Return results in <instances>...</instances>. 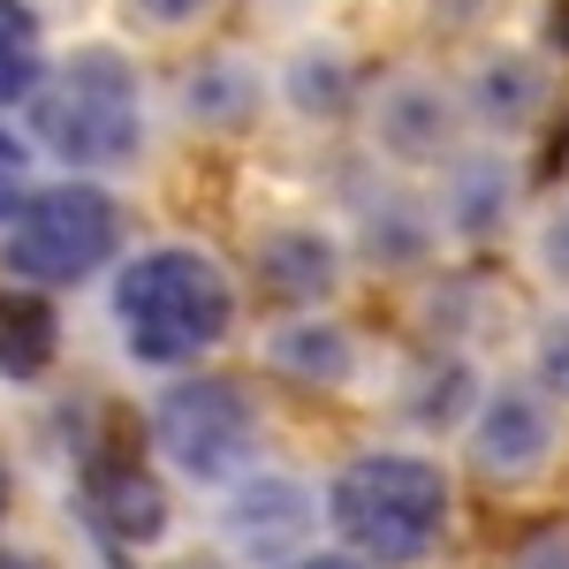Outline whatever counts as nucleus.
Masks as SVG:
<instances>
[{
	"label": "nucleus",
	"instance_id": "1",
	"mask_svg": "<svg viewBox=\"0 0 569 569\" xmlns=\"http://www.w3.org/2000/svg\"><path fill=\"white\" fill-rule=\"evenodd\" d=\"M228 319H236V289L220 259L190 243H160L130 259L114 281V327L137 365H198L228 335Z\"/></svg>",
	"mask_w": 569,
	"mask_h": 569
},
{
	"label": "nucleus",
	"instance_id": "2",
	"mask_svg": "<svg viewBox=\"0 0 569 569\" xmlns=\"http://www.w3.org/2000/svg\"><path fill=\"white\" fill-rule=\"evenodd\" d=\"M327 517L365 562H426L440 547V525H448V479L426 456L372 448V456L342 463Z\"/></svg>",
	"mask_w": 569,
	"mask_h": 569
},
{
	"label": "nucleus",
	"instance_id": "3",
	"mask_svg": "<svg viewBox=\"0 0 569 569\" xmlns=\"http://www.w3.org/2000/svg\"><path fill=\"white\" fill-rule=\"evenodd\" d=\"M31 122L69 168H122L144 144V84L114 46H84L31 91Z\"/></svg>",
	"mask_w": 569,
	"mask_h": 569
},
{
	"label": "nucleus",
	"instance_id": "4",
	"mask_svg": "<svg viewBox=\"0 0 569 569\" xmlns=\"http://www.w3.org/2000/svg\"><path fill=\"white\" fill-rule=\"evenodd\" d=\"M114 243H122V206L84 176L53 182V190H31L8 213V273L23 289L84 281V273H99V266L114 259Z\"/></svg>",
	"mask_w": 569,
	"mask_h": 569
},
{
	"label": "nucleus",
	"instance_id": "5",
	"mask_svg": "<svg viewBox=\"0 0 569 569\" xmlns=\"http://www.w3.org/2000/svg\"><path fill=\"white\" fill-rule=\"evenodd\" d=\"M152 440H160V456L182 479L228 486L259 448V418H251L236 380H176L160 395V410H152Z\"/></svg>",
	"mask_w": 569,
	"mask_h": 569
},
{
	"label": "nucleus",
	"instance_id": "6",
	"mask_svg": "<svg viewBox=\"0 0 569 569\" xmlns=\"http://www.w3.org/2000/svg\"><path fill=\"white\" fill-rule=\"evenodd\" d=\"M220 525H228V539H236L243 555L281 562V555H297V547H305V531L319 525V509H311V493H305L297 479H273V471H259V479H243L236 493H228Z\"/></svg>",
	"mask_w": 569,
	"mask_h": 569
},
{
	"label": "nucleus",
	"instance_id": "7",
	"mask_svg": "<svg viewBox=\"0 0 569 569\" xmlns=\"http://www.w3.org/2000/svg\"><path fill=\"white\" fill-rule=\"evenodd\" d=\"M547 448H555V410L539 395L531 388L486 395L479 426H471V463H479L486 479H525V471L547 463Z\"/></svg>",
	"mask_w": 569,
	"mask_h": 569
},
{
	"label": "nucleus",
	"instance_id": "8",
	"mask_svg": "<svg viewBox=\"0 0 569 569\" xmlns=\"http://www.w3.org/2000/svg\"><path fill=\"white\" fill-rule=\"evenodd\" d=\"M372 130H380V152H388V160H402V168H433L440 152L456 144V107H448V91L426 84V77H395V84L380 91Z\"/></svg>",
	"mask_w": 569,
	"mask_h": 569
},
{
	"label": "nucleus",
	"instance_id": "9",
	"mask_svg": "<svg viewBox=\"0 0 569 569\" xmlns=\"http://www.w3.org/2000/svg\"><path fill=\"white\" fill-rule=\"evenodd\" d=\"M259 273L281 297H327L335 289V243L319 228H281L259 243Z\"/></svg>",
	"mask_w": 569,
	"mask_h": 569
},
{
	"label": "nucleus",
	"instance_id": "10",
	"mask_svg": "<svg viewBox=\"0 0 569 569\" xmlns=\"http://www.w3.org/2000/svg\"><path fill=\"white\" fill-rule=\"evenodd\" d=\"M91 501H99V525L137 539V547L168 531V493L144 479V471H99L91 479Z\"/></svg>",
	"mask_w": 569,
	"mask_h": 569
},
{
	"label": "nucleus",
	"instance_id": "11",
	"mask_svg": "<svg viewBox=\"0 0 569 569\" xmlns=\"http://www.w3.org/2000/svg\"><path fill=\"white\" fill-rule=\"evenodd\" d=\"M53 357V311L39 305V289H0V372L31 380Z\"/></svg>",
	"mask_w": 569,
	"mask_h": 569
},
{
	"label": "nucleus",
	"instance_id": "12",
	"mask_svg": "<svg viewBox=\"0 0 569 569\" xmlns=\"http://www.w3.org/2000/svg\"><path fill=\"white\" fill-rule=\"evenodd\" d=\"M266 357L289 372V380H350V335L342 327H319V319H297V327H281L273 342H266Z\"/></svg>",
	"mask_w": 569,
	"mask_h": 569
},
{
	"label": "nucleus",
	"instance_id": "13",
	"mask_svg": "<svg viewBox=\"0 0 569 569\" xmlns=\"http://www.w3.org/2000/svg\"><path fill=\"white\" fill-rule=\"evenodd\" d=\"M46 77V31L31 16V0H0V107L31 99Z\"/></svg>",
	"mask_w": 569,
	"mask_h": 569
},
{
	"label": "nucleus",
	"instance_id": "14",
	"mask_svg": "<svg viewBox=\"0 0 569 569\" xmlns=\"http://www.w3.org/2000/svg\"><path fill=\"white\" fill-rule=\"evenodd\" d=\"M539 99H547V77L531 69L525 53H493V61L479 69V114H486V122L517 130V122H531Z\"/></svg>",
	"mask_w": 569,
	"mask_h": 569
},
{
	"label": "nucleus",
	"instance_id": "15",
	"mask_svg": "<svg viewBox=\"0 0 569 569\" xmlns=\"http://www.w3.org/2000/svg\"><path fill=\"white\" fill-rule=\"evenodd\" d=\"M289 99H297L305 114H335V107L350 99V61H342V53H305V61L289 69Z\"/></svg>",
	"mask_w": 569,
	"mask_h": 569
},
{
	"label": "nucleus",
	"instance_id": "16",
	"mask_svg": "<svg viewBox=\"0 0 569 569\" xmlns=\"http://www.w3.org/2000/svg\"><path fill=\"white\" fill-rule=\"evenodd\" d=\"M501 198H509L501 160H463V168H456V220H463V228H486Z\"/></svg>",
	"mask_w": 569,
	"mask_h": 569
},
{
	"label": "nucleus",
	"instance_id": "17",
	"mask_svg": "<svg viewBox=\"0 0 569 569\" xmlns=\"http://www.w3.org/2000/svg\"><path fill=\"white\" fill-rule=\"evenodd\" d=\"M243 99H259V91H251L243 69H228V61L206 69V77H190V114H206V122H236V114H243Z\"/></svg>",
	"mask_w": 569,
	"mask_h": 569
},
{
	"label": "nucleus",
	"instance_id": "18",
	"mask_svg": "<svg viewBox=\"0 0 569 569\" xmlns=\"http://www.w3.org/2000/svg\"><path fill=\"white\" fill-rule=\"evenodd\" d=\"M531 365H539V388L569 402V311L539 319V335H531Z\"/></svg>",
	"mask_w": 569,
	"mask_h": 569
},
{
	"label": "nucleus",
	"instance_id": "19",
	"mask_svg": "<svg viewBox=\"0 0 569 569\" xmlns=\"http://www.w3.org/2000/svg\"><path fill=\"white\" fill-rule=\"evenodd\" d=\"M456 395H471V365H463V357H448V365L426 372V388H418V418H426V426H448V418H456Z\"/></svg>",
	"mask_w": 569,
	"mask_h": 569
},
{
	"label": "nucleus",
	"instance_id": "20",
	"mask_svg": "<svg viewBox=\"0 0 569 569\" xmlns=\"http://www.w3.org/2000/svg\"><path fill=\"white\" fill-rule=\"evenodd\" d=\"M539 266H547V273L569 289V198H562L547 220H539Z\"/></svg>",
	"mask_w": 569,
	"mask_h": 569
},
{
	"label": "nucleus",
	"instance_id": "21",
	"mask_svg": "<svg viewBox=\"0 0 569 569\" xmlns=\"http://www.w3.org/2000/svg\"><path fill=\"white\" fill-rule=\"evenodd\" d=\"M23 168H31V160H23V144L0 130V220L16 213V198H23Z\"/></svg>",
	"mask_w": 569,
	"mask_h": 569
},
{
	"label": "nucleus",
	"instance_id": "22",
	"mask_svg": "<svg viewBox=\"0 0 569 569\" xmlns=\"http://www.w3.org/2000/svg\"><path fill=\"white\" fill-rule=\"evenodd\" d=\"M517 569H569V531H539L525 555H517Z\"/></svg>",
	"mask_w": 569,
	"mask_h": 569
},
{
	"label": "nucleus",
	"instance_id": "23",
	"mask_svg": "<svg viewBox=\"0 0 569 569\" xmlns=\"http://www.w3.org/2000/svg\"><path fill=\"white\" fill-rule=\"evenodd\" d=\"M130 8H137V16H152V23H190L206 0H130Z\"/></svg>",
	"mask_w": 569,
	"mask_h": 569
},
{
	"label": "nucleus",
	"instance_id": "24",
	"mask_svg": "<svg viewBox=\"0 0 569 569\" xmlns=\"http://www.w3.org/2000/svg\"><path fill=\"white\" fill-rule=\"evenodd\" d=\"M297 569H365V562H357V555H305Z\"/></svg>",
	"mask_w": 569,
	"mask_h": 569
},
{
	"label": "nucleus",
	"instance_id": "25",
	"mask_svg": "<svg viewBox=\"0 0 569 569\" xmlns=\"http://www.w3.org/2000/svg\"><path fill=\"white\" fill-rule=\"evenodd\" d=\"M0 569H46L39 555H0Z\"/></svg>",
	"mask_w": 569,
	"mask_h": 569
},
{
	"label": "nucleus",
	"instance_id": "26",
	"mask_svg": "<svg viewBox=\"0 0 569 569\" xmlns=\"http://www.w3.org/2000/svg\"><path fill=\"white\" fill-rule=\"evenodd\" d=\"M0 509H8V479H0Z\"/></svg>",
	"mask_w": 569,
	"mask_h": 569
}]
</instances>
